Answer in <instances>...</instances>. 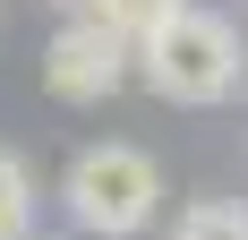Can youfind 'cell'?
I'll return each mask as SVG.
<instances>
[{
	"label": "cell",
	"instance_id": "obj_1",
	"mask_svg": "<svg viewBox=\"0 0 248 240\" xmlns=\"http://www.w3.org/2000/svg\"><path fill=\"white\" fill-rule=\"evenodd\" d=\"M128 60H137V77H146L163 103H188V112L231 103V95H240V77H248L240 26H231L223 9H197V0L171 9L146 43H128Z\"/></svg>",
	"mask_w": 248,
	"mask_h": 240
},
{
	"label": "cell",
	"instance_id": "obj_7",
	"mask_svg": "<svg viewBox=\"0 0 248 240\" xmlns=\"http://www.w3.org/2000/svg\"><path fill=\"white\" fill-rule=\"evenodd\" d=\"M60 9H86V0H60Z\"/></svg>",
	"mask_w": 248,
	"mask_h": 240
},
{
	"label": "cell",
	"instance_id": "obj_3",
	"mask_svg": "<svg viewBox=\"0 0 248 240\" xmlns=\"http://www.w3.org/2000/svg\"><path fill=\"white\" fill-rule=\"evenodd\" d=\"M128 69H137L128 43L103 34L94 17H69V26L43 43V86H51L60 103H111V95L128 86Z\"/></svg>",
	"mask_w": 248,
	"mask_h": 240
},
{
	"label": "cell",
	"instance_id": "obj_6",
	"mask_svg": "<svg viewBox=\"0 0 248 240\" xmlns=\"http://www.w3.org/2000/svg\"><path fill=\"white\" fill-rule=\"evenodd\" d=\"M171 240H248V206L240 197H197V206L171 223Z\"/></svg>",
	"mask_w": 248,
	"mask_h": 240
},
{
	"label": "cell",
	"instance_id": "obj_5",
	"mask_svg": "<svg viewBox=\"0 0 248 240\" xmlns=\"http://www.w3.org/2000/svg\"><path fill=\"white\" fill-rule=\"evenodd\" d=\"M0 240H34V171L0 146Z\"/></svg>",
	"mask_w": 248,
	"mask_h": 240
},
{
	"label": "cell",
	"instance_id": "obj_8",
	"mask_svg": "<svg viewBox=\"0 0 248 240\" xmlns=\"http://www.w3.org/2000/svg\"><path fill=\"white\" fill-rule=\"evenodd\" d=\"M34 240H43V232H34Z\"/></svg>",
	"mask_w": 248,
	"mask_h": 240
},
{
	"label": "cell",
	"instance_id": "obj_4",
	"mask_svg": "<svg viewBox=\"0 0 248 240\" xmlns=\"http://www.w3.org/2000/svg\"><path fill=\"white\" fill-rule=\"evenodd\" d=\"M171 9H188V0H86L77 17H94L103 34H120V43H146V34L171 17Z\"/></svg>",
	"mask_w": 248,
	"mask_h": 240
},
{
	"label": "cell",
	"instance_id": "obj_2",
	"mask_svg": "<svg viewBox=\"0 0 248 240\" xmlns=\"http://www.w3.org/2000/svg\"><path fill=\"white\" fill-rule=\"evenodd\" d=\"M60 206H69L77 240H137L163 215V163H154L146 146L103 137V146H86L60 171Z\"/></svg>",
	"mask_w": 248,
	"mask_h": 240
}]
</instances>
